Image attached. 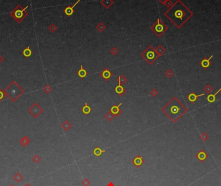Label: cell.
Instances as JSON below:
<instances>
[{
    "mask_svg": "<svg viewBox=\"0 0 221 186\" xmlns=\"http://www.w3.org/2000/svg\"><path fill=\"white\" fill-rule=\"evenodd\" d=\"M191 12L180 1H177L172 7L165 12V16L178 28L181 27L189 17L191 16Z\"/></svg>",
    "mask_w": 221,
    "mask_h": 186,
    "instance_id": "6da1fadb",
    "label": "cell"
},
{
    "mask_svg": "<svg viewBox=\"0 0 221 186\" xmlns=\"http://www.w3.org/2000/svg\"><path fill=\"white\" fill-rule=\"evenodd\" d=\"M162 111L175 122L185 113L186 108L176 98H173L162 109Z\"/></svg>",
    "mask_w": 221,
    "mask_h": 186,
    "instance_id": "7a4b0ae2",
    "label": "cell"
},
{
    "mask_svg": "<svg viewBox=\"0 0 221 186\" xmlns=\"http://www.w3.org/2000/svg\"><path fill=\"white\" fill-rule=\"evenodd\" d=\"M5 92L8 96L11 98V100L12 101H15L20 95H22L24 91L18 86L16 82H12V83H11L7 87V89L5 90Z\"/></svg>",
    "mask_w": 221,
    "mask_h": 186,
    "instance_id": "3957f363",
    "label": "cell"
},
{
    "mask_svg": "<svg viewBox=\"0 0 221 186\" xmlns=\"http://www.w3.org/2000/svg\"><path fill=\"white\" fill-rule=\"evenodd\" d=\"M159 56L158 54L156 53V50L152 46H149L147 49L144 51L143 53L142 54V57L145 60L147 61V62L149 64H153L154 63L155 61L158 58Z\"/></svg>",
    "mask_w": 221,
    "mask_h": 186,
    "instance_id": "277c9868",
    "label": "cell"
},
{
    "mask_svg": "<svg viewBox=\"0 0 221 186\" xmlns=\"http://www.w3.org/2000/svg\"><path fill=\"white\" fill-rule=\"evenodd\" d=\"M27 8H28V6H27L25 8L22 9V7L20 5H17V7L12 11V12H11L10 14L17 22H21L25 17H26L28 15V13L26 12Z\"/></svg>",
    "mask_w": 221,
    "mask_h": 186,
    "instance_id": "5b68a950",
    "label": "cell"
},
{
    "mask_svg": "<svg viewBox=\"0 0 221 186\" xmlns=\"http://www.w3.org/2000/svg\"><path fill=\"white\" fill-rule=\"evenodd\" d=\"M150 28L155 34L157 35V36L160 37L167 30V27L160 19H158Z\"/></svg>",
    "mask_w": 221,
    "mask_h": 186,
    "instance_id": "8992f818",
    "label": "cell"
},
{
    "mask_svg": "<svg viewBox=\"0 0 221 186\" xmlns=\"http://www.w3.org/2000/svg\"><path fill=\"white\" fill-rule=\"evenodd\" d=\"M28 112L33 115L34 118H38L41 113L44 112L43 109L39 107L37 104H34L33 106L28 109Z\"/></svg>",
    "mask_w": 221,
    "mask_h": 186,
    "instance_id": "52a82bcc",
    "label": "cell"
},
{
    "mask_svg": "<svg viewBox=\"0 0 221 186\" xmlns=\"http://www.w3.org/2000/svg\"><path fill=\"white\" fill-rule=\"evenodd\" d=\"M131 162L135 165V167H137V168H139V167H140L144 164V163L145 162V160H144V158L140 155L138 154V155H137V156H135L131 160Z\"/></svg>",
    "mask_w": 221,
    "mask_h": 186,
    "instance_id": "ba28073f",
    "label": "cell"
},
{
    "mask_svg": "<svg viewBox=\"0 0 221 186\" xmlns=\"http://www.w3.org/2000/svg\"><path fill=\"white\" fill-rule=\"evenodd\" d=\"M122 105V103H120L118 105H113V106L110 108V111L113 113L115 116H119L121 115L122 113V111L121 109H120V107Z\"/></svg>",
    "mask_w": 221,
    "mask_h": 186,
    "instance_id": "9c48e42d",
    "label": "cell"
},
{
    "mask_svg": "<svg viewBox=\"0 0 221 186\" xmlns=\"http://www.w3.org/2000/svg\"><path fill=\"white\" fill-rule=\"evenodd\" d=\"M100 76H102L104 80L105 81H108L113 76V73L109 70V69L106 68L100 73Z\"/></svg>",
    "mask_w": 221,
    "mask_h": 186,
    "instance_id": "30bf717a",
    "label": "cell"
},
{
    "mask_svg": "<svg viewBox=\"0 0 221 186\" xmlns=\"http://www.w3.org/2000/svg\"><path fill=\"white\" fill-rule=\"evenodd\" d=\"M79 2H80V0H79V1H77V2H76V3H75V4H74L72 7H71V6H68V7H66L65 10H64V12L65 13V14H66L67 16H71L72 14L74 13V9H73L74 7H75L76 5L78 4V3Z\"/></svg>",
    "mask_w": 221,
    "mask_h": 186,
    "instance_id": "8fae6325",
    "label": "cell"
},
{
    "mask_svg": "<svg viewBox=\"0 0 221 186\" xmlns=\"http://www.w3.org/2000/svg\"><path fill=\"white\" fill-rule=\"evenodd\" d=\"M204 93L203 94H199V95H196L195 93H191L188 96V99L190 102L191 103H194V102L196 101V100H197V98L200 96H204Z\"/></svg>",
    "mask_w": 221,
    "mask_h": 186,
    "instance_id": "7c38bea8",
    "label": "cell"
},
{
    "mask_svg": "<svg viewBox=\"0 0 221 186\" xmlns=\"http://www.w3.org/2000/svg\"><path fill=\"white\" fill-rule=\"evenodd\" d=\"M115 91L120 96H123L126 93V89L123 87V85H118L115 87Z\"/></svg>",
    "mask_w": 221,
    "mask_h": 186,
    "instance_id": "4fadbf2b",
    "label": "cell"
},
{
    "mask_svg": "<svg viewBox=\"0 0 221 186\" xmlns=\"http://www.w3.org/2000/svg\"><path fill=\"white\" fill-rule=\"evenodd\" d=\"M100 3L102 5H104V7L105 9H108L114 3V1L113 0H102L100 1Z\"/></svg>",
    "mask_w": 221,
    "mask_h": 186,
    "instance_id": "5bb4252c",
    "label": "cell"
},
{
    "mask_svg": "<svg viewBox=\"0 0 221 186\" xmlns=\"http://www.w3.org/2000/svg\"><path fill=\"white\" fill-rule=\"evenodd\" d=\"M93 154L96 157H99L102 155L104 153H105V150H102L100 147H97L93 150Z\"/></svg>",
    "mask_w": 221,
    "mask_h": 186,
    "instance_id": "9a60e30c",
    "label": "cell"
},
{
    "mask_svg": "<svg viewBox=\"0 0 221 186\" xmlns=\"http://www.w3.org/2000/svg\"><path fill=\"white\" fill-rule=\"evenodd\" d=\"M212 58L213 56H211L210 57V58L209 59H204V60L201 61V63H200V65H201L202 67H204L205 69L208 68V67L210 65V60Z\"/></svg>",
    "mask_w": 221,
    "mask_h": 186,
    "instance_id": "2e32d148",
    "label": "cell"
},
{
    "mask_svg": "<svg viewBox=\"0 0 221 186\" xmlns=\"http://www.w3.org/2000/svg\"><path fill=\"white\" fill-rule=\"evenodd\" d=\"M29 142H30V139L28 138L27 136H23L20 141V144H21L23 147H27V146L28 145Z\"/></svg>",
    "mask_w": 221,
    "mask_h": 186,
    "instance_id": "e0dca14e",
    "label": "cell"
},
{
    "mask_svg": "<svg viewBox=\"0 0 221 186\" xmlns=\"http://www.w3.org/2000/svg\"><path fill=\"white\" fill-rule=\"evenodd\" d=\"M87 71H86V70H85L84 69H83L82 65H81L80 69L79 70L78 72V75L80 76L81 78H83L87 76Z\"/></svg>",
    "mask_w": 221,
    "mask_h": 186,
    "instance_id": "ac0fdd59",
    "label": "cell"
},
{
    "mask_svg": "<svg viewBox=\"0 0 221 186\" xmlns=\"http://www.w3.org/2000/svg\"><path fill=\"white\" fill-rule=\"evenodd\" d=\"M221 91V88L219 89V91H217V93H215L214 94H210V95H208V98H207V100H208V102H210V103H213V102H214L216 100V98H215V96L217 95V94Z\"/></svg>",
    "mask_w": 221,
    "mask_h": 186,
    "instance_id": "d6986e66",
    "label": "cell"
},
{
    "mask_svg": "<svg viewBox=\"0 0 221 186\" xmlns=\"http://www.w3.org/2000/svg\"><path fill=\"white\" fill-rule=\"evenodd\" d=\"M82 112L83 114L87 115H89V113H91L92 109H91V107H90L87 105V103H85V105L83 107L82 109Z\"/></svg>",
    "mask_w": 221,
    "mask_h": 186,
    "instance_id": "ffe728a7",
    "label": "cell"
},
{
    "mask_svg": "<svg viewBox=\"0 0 221 186\" xmlns=\"http://www.w3.org/2000/svg\"><path fill=\"white\" fill-rule=\"evenodd\" d=\"M118 85H123L127 82V79L124 75H121L118 78Z\"/></svg>",
    "mask_w": 221,
    "mask_h": 186,
    "instance_id": "44dd1931",
    "label": "cell"
},
{
    "mask_svg": "<svg viewBox=\"0 0 221 186\" xmlns=\"http://www.w3.org/2000/svg\"><path fill=\"white\" fill-rule=\"evenodd\" d=\"M61 127H62V128H63L65 131H68V130H69L72 127V125L69 121L66 120V121H64V122L61 124Z\"/></svg>",
    "mask_w": 221,
    "mask_h": 186,
    "instance_id": "7402d4cb",
    "label": "cell"
},
{
    "mask_svg": "<svg viewBox=\"0 0 221 186\" xmlns=\"http://www.w3.org/2000/svg\"><path fill=\"white\" fill-rule=\"evenodd\" d=\"M115 116V115H113V113H111L110 110H109L108 113H107V114H105V116L104 117H105V118L107 121H111L113 119H114Z\"/></svg>",
    "mask_w": 221,
    "mask_h": 186,
    "instance_id": "603a6c76",
    "label": "cell"
},
{
    "mask_svg": "<svg viewBox=\"0 0 221 186\" xmlns=\"http://www.w3.org/2000/svg\"><path fill=\"white\" fill-rule=\"evenodd\" d=\"M13 178L16 182L19 183V182H20L22 181V180L23 179V176L22 175V174H20V173H17L14 176Z\"/></svg>",
    "mask_w": 221,
    "mask_h": 186,
    "instance_id": "cb8c5ba5",
    "label": "cell"
},
{
    "mask_svg": "<svg viewBox=\"0 0 221 186\" xmlns=\"http://www.w3.org/2000/svg\"><path fill=\"white\" fill-rule=\"evenodd\" d=\"M165 51H166L165 49L162 46H161V45L158 46V47L156 48V53L158 54V55L159 56H162V55L164 53Z\"/></svg>",
    "mask_w": 221,
    "mask_h": 186,
    "instance_id": "d4e9b609",
    "label": "cell"
},
{
    "mask_svg": "<svg viewBox=\"0 0 221 186\" xmlns=\"http://www.w3.org/2000/svg\"><path fill=\"white\" fill-rule=\"evenodd\" d=\"M96 28H97V30H98L100 32H103L105 30V29L106 28V27L105 25H104L103 23H98L97 26H96Z\"/></svg>",
    "mask_w": 221,
    "mask_h": 186,
    "instance_id": "484cf974",
    "label": "cell"
},
{
    "mask_svg": "<svg viewBox=\"0 0 221 186\" xmlns=\"http://www.w3.org/2000/svg\"><path fill=\"white\" fill-rule=\"evenodd\" d=\"M23 55L25 57H29L31 55V54H32V52H31L29 47H28V48H27V49H25L23 50Z\"/></svg>",
    "mask_w": 221,
    "mask_h": 186,
    "instance_id": "4316f807",
    "label": "cell"
},
{
    "mask_svg": "<svg viewBox=\"0 0 221 186\" xmlns=\"http://www.w3.org/2000/svg\"><path fill=\"white\" fill-rule=\"evenodd\" d=\"M40 160H41V158L38 155H34V156H33V161L34 163H36V164L39 163L40 162Z\"/></svg>",
    "mask_w": 221,
    "mask_h": 186,
    "instance_id": "83f0119b",
    "label": "cell"
},
{
    "mask_svg": "<svg viewBox=\"0 0 221 186\" xmlns=\"http://www.w3.org/2000/svg\"><path fill=\"white\" fill-rule=\"evenodd\" d=\"M82 184L83 186H89L91 184V182L87 178H85L82 182Z\"/></svg>",
    "mask_w": 221,
    "mask_h": 186,
    "instance_id": "f1b7e54d",
    "label": "cell"
},
{
    "mask_svg": "<svg viewBox=\"0 0 221 186\" xmlns=\"http://www.w3.org/2000/svg\"><path fill=\"white\" fill-rule=\"evenodd\" d=\"M160 2L162 3V4L166 6H167V7H170L171 5H172V2H171V1H169V0H167V1H160Z\"/></svg>",
    "mask_w": 221,
    "mask_h": 186,
    "instance_id": "f546056e",
    "label": "cell"
},
{
    "mask_svg": "<svg viewBox=\"0 0 221 186\" xmlns=\"http://www.w3.org/2000/svg\"><path fill=\"white\" fill-rule=\"evenodd\" d=\"M49 30H50V32L54 33V32H55V31L57 30V27L55 25H54V24H52V25L49 27Z\"/></svg>",
    "mask_w": 221,
    "mask_h": 186,
    "instance_id": "4dcf8cb0",
    "label": "cell"
},
{
    "mask_svg": "<svg viewBox=\"0 0 221 186\" xmlns=\"http://www.w3.org/2000/svg\"><path fill=\"white\" fill-rule=\"evenodd\" d=\"M52 90V88L50 87L49 85H47L44 88V91L46 93H49Z\"/></svg>",
    "mask_w": 221,
    "mask_h": 186,
    "instance_id": "1f68e13d",
    "label": "cell"
},
{
    "mask_svg": "<svg viewBox=\"0 0 221 186\" xmlns=\"http://www.w3.org/2000/svg\"><path fill=\"white\" fill-rule=\"evenodd\" d=\"M110 52L111 54H113V55L115 56V55H116V54H117V53L118 52V50L117 49H116V47H113L111 49H110Z\"/></svg>",
    "mask_w": 221,
    "mask_h": 186,
    "instance_id": "d6a6232c",
    "label": "cell"
},
{
    "mask_svg": "<svg viewBox=\"0 0 221 186\" xmlns=\"http://www.w3.org/2000/svg\"><path fill=\"white\" fill-rule=\"evenodd\" d=\"M151 94L152 96H153V97H155L157 94H158V91H156L155 89H152L151 91Z\"/></svg>",
    "mask_w": 221,
    "mask_h": 186,
    "instance_id": "836d02e7",
    "label": "cell"
},
{
    "mask_svg": "<svg viewBox=\"0 0 221 186\" xmlns=\"http://www.w3.org/2000/svg\"><path fill=\"white\" fill-rule=\"evenodd\" d=\"M173 74V72L171 71V70H167L166 72V76L168 77V78H170L172 76V75Z\"/></svg>",
    "mask_w": 221,
    "mask_h": 186,
    "instance_id": "e575fe53",
    "label": "cell"
},
{
    "mask_svg": "<svg viewBox=\"0 0 221 186\" xmlns=\"http://www.w3.org/2000/svg\"><path fill=\"white\" fill-rule=\"evenodd\" d=\"M5 98V92L0 89V101H1Z\"/></svg>",
    "mask_w": 221,
    "mask_h": 186,
    "instance_id": "d590c367",
    "label": "cell"
},
{
    "mask_svg": "<svg viewBox=\"0 0 221 186\" xmlns=\"http://www.w3.org/2000/svg\"><path fill=\"white\" fill-rule=\"evenodd\" d=\"M107 186H115V184H113V182H109V184H107Z\"/></svg>",
    "mask_w": 221,
    "mask_h": 186,
    "instance_id": "8d00e7d4",
    "label": "cell"
},
{
    "mask_svg": "<svg viewBox=\"0 0 221 186\" xmlns=\"http://www.w3.org/2000/svg\"><path fill=\"white\" fill-rule=\"evenodd\" d=\"M23 186H31V185H30V184H28V183H27V184H25V185H24Z\"/></svg>",
    "mask_w": 221,
    "mask_h": 186,
    "instance_id": "74e56055",
    "label": "cell"
},
{
    "mask_svg": "<svg viewBox=\"0 0 221 186\" xmlns=\"http://www.w3.org/2000/svg\"><path fill=\"white\" fill-rule=\"evenodd\" d=\"M3 60V58L2 57H1V56H0V63H1V61H2Z\"/></svg>",
    "mask_w": 221,
    "mask_h": 186,
    "instance_id": "f35d334b",
    "label": "cell"
},
{
    "mask_svg": "<svg viewBox=\"0 0 221 186\" xmlns=\"http://www.w3.org/2000/svg\"><path fill=\"white\" fill-rule=\"evenodd\" d=\"M9 186H14L13 184H11V185H9Z\"/></svg>",
    "mask_w": 221,
    "mask_h": 186,
    "instance_id": "ab89813d",
    "label": "cell"
}]
</instances>
